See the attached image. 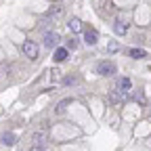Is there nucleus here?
I'll return each instance as SVG.
<instances>
[{
    "instance_id": "obj_1",
    "label": "nucleus",
    "mask_w": 151,
    "mask_h": 151,
    "mask_svg": "<svg viewBox=\"0 0 151 151\" xmlns=\"http://www.w3.org/2000/svg\"><path fill=\"white\" fill-rule=\"evenodd\" d=\"M97 73L99 76H113V73H116V63H113V61H99Z\"/></svg>"
},
{
    "instance_id": "obj_2",
    "label": "nucleus",
    "mask_w": 151,
    "mask_h": 151,
    "mask_svg": "<svg viewBox=\"0 0 151 151\" xmlns=\"http://www.w3.org/2000/svg\"><path fill=\"white\" fill-rule=\"evenodd\" d=\"M21 50H23V55L27 57V59H36V57H38V46L34 42H29V40H25L21 44Z\"/></svg>"
},
{
    "instance_id": "obj_3",
    "label": "nucleus",
    "mask_w": 151,
    "mask_h": 151,
    "mask_svg": "<svg viewBox=\"0 0 151 151\" xmlns=\"http://www.w3.org/2000/svg\"><path fill=\"white\" fill-rule=\"evenodd\" d=\"M84 40H86V44L88 46H94L99 42V34L94 32V29H86V34H84Z\"/></svg>"
},
{
    "instance_id": "obj_4",
    "label": "nucleus",
    "mask_w": 151,
    "mask_h": 151,
    "mask_svg": "<svg viewBox=\"0 0 151 151\" xmlns=\"http://www.w3.org/2000/svg\"><path fill=\"white\" fill-rule=\"evenodd\" d=\"M57 42H59V36H57L55 32H48V34L44 36V46L55 48V46H57Z\"/></svg>"
},
{
    "instance_id": "obj_5",
    "label": "nucleus",
    "mask_w": 151,
    "mask_h": 151,
    "mask_svg": "<svg viewBox=\"0 0 151 151\" xmlns=\"http://www.w3.org/2000/svg\"><path fill=\"white\" fill-rule=\"evenodd\" d=\"M126 29H128V23H126V21H120V19H118L116 25H113V32H116L118 36H124V34H126Z\"/></svg>"
},
{
    "instance_id": "obj_6",
    "label": "nucleus",
    "mask_w": 151,
    "mask_h": 151,
    "mask_svg": "<svg viewBox=\"0 0 151 151\" xmlns=\"http://www.w3.org/2000/svg\"><path fill=\"white\" fill-rule=\"evenodd\" d=\"M122 99H124V92H122V90L113 88V90L109 92V101H111V103H120Z\"/></svg>"
},
{
    "instance_id": "obj_7",
    "label": "nucleus",
    "mask_w": 151,
    "mask_h": 151,
    "mask_svg": "<svg viewBox=\"0 0 151 151\" xmlns=\"http://www.w3.org/2000/svg\"><path fill=\"white\" fill-rule=\"evenodd\" d=\"M52 59H55L57 63L65 61V59H67V48H57V50H55V57H52Z\"/></svg>"
},
{
    "instance_id": "obj_8",
    "label": "nucleus",
    "mask_w": 151,
    "mask_h": 151,
    "mask_svg": "<svg viewBox=\"0 0 151 151\" xmlns=\"http://www.w3.org/2000/svg\"><path fill=\"white\" fill-rule=\"evenodd\" d=\"M128 55L132 57V59H145V57H147V52H145L143 48H130Z\"/></svg>"
},
{
    "instance_id": "obj_9",
    "label": "nucleus",
    "mask_w": 151,
    "mask_h": 151,
    "mask_svg": "<svg viewBox=\"0 0 151 151\" xmlns=\"http://www.w3.org/2000/svg\"><path fill=\"white\" fill-rule=\"evenodd\" d=\"M67 25H69V29H71L73 34H78V32L82 29V23H80V19H71V21H69Z\"/></svg>"
},
{
    "instance_id": "obj_10",
    "label": "nucleus",
    "mask_w": 151,
    "mask_h": 151,
    "mask_svg": "<svg viewBox=\"0 0 151 151\" xmlns=\"http://www.w3.org/2000/svg\"><path fill=\"white\" fill-rule=\"evenodd\" d=\"M2 143H4V145H15V143H17V137L13 134V132H4Z\"/></svg>"
},
{
    "instance_id": "obj_11",
    "label": "nucleus",
    "mask_w": 151,
    "mask_h": 151,
    "mask_svg": "<svg viewBox=\"0 0 151 151\" xmlns=\"http://www.w3.org/2000/svg\"><path fill=\"white\" fill-rule=\"evenodd\" d=\"M120 88H122V92L126 94V92H128V90L132 88V82H130L128 78H122V80H120Z\"/></svg>"
},
{
    "instance_id": "obj_12",
    "label": "nucleus",
    "mask_w": 151,
    "mask_h": 151,
    "mask_svg": "<svg viewBox=\"0 0 151 151\" xmlns=\"http://www.w3.org/2000/svg\"><path fill=\"white\" fill-rule=\"evenodd\" d=\"M69 103H71L69 99H63V101H61L59 105H57V107H55V111H57V113H63V111H65V107H67Z\"/></svg>"
},
{
    "instance_id": "obj_13",
    "label": "nucleus",
    "mask_w": 151,
    "mask_h": 151,
    "mask_svg": "<svg viewBox=\"0 0 151 151\" xmlns=\"http://www.w3.org/2000/svg\"><path fill=\"white\" fill-rule=\"evenodd\" d=\"M118 48H120V46H118V42H109V46H107V50H109V52H116Z\"/></svg>"
},
{
    "instance_id": "obj_14",
    "label": "nucleus",
    "mask_w": 151,
    "mask_h": 151,
    "mask_svg": "<svg viewBox=\"0 0 151 151\" xmlns=\"http://www.w3.org/2000/svg\"><path fill=\"white\" fill-rule=\"evenodd\" d=\"M67 48H78V40H76V38H73V40H69V42H67Z\"/></svg>"
},
{
    "instance_id": "obj_15",
    "label": "nucleus",
    "mask_w": 151,
    "mask_h": 151,
    "mask_svg": "<svg viewBox=\"0 0 151 151\" xmlns=\"http://www.w3.org/2000/svg\"><path fill=\"white\" fill-rule=\"evenodd\" d=\"M32 151H44V149H42V147H34Z\"/></svg>"
}]
</instances>
